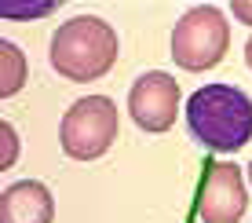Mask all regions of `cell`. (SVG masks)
I'll use <instances>...</instances> for the list:
<instances>
[{
    "mask_svg": "<svg viewBox=\"0 0 252 223\" xmlns=\"http://www.w3.org/2000/svg\"><path fill=\"white\" fill-rule=\"evenodd\" d=\"M187 128L205 150L234 154L252 143V99L238 84H205L187 99Z\"/></svg>",
    "mask_w": 252,
    "mask_h": 223,
    "instance_id": "obj_1",
    "label": "cell"
},
{
    "mask_svg": "<svg viewBox=\"0 0 252 223\" xmlns=\"http://www.w3.org/2000/svg\"><path fill=\"white\" fill-rule=\"evenodd\" d=\"M48 55L51 70L63 73L66 81H95V77H106L110 66L117 63V33L99 15H73L55 30Z\"/></svg>",
    "mask_w": 252,
    "mask_h": 223,
    "instance_id": "obj_2",
    "label": "cell"
},
{
    "mask_svg": "<svg viewBox=\"0 0 252 223\" xmlns=\"http://www.w3.org/2000/svg\"><path fill=\"white\" fill-rule=\"evenodd\" d=\"M230 48V22L216 4H197L172 26V59L187 73H205L223 63Z\"/></svg>",
    "mask_w": 252,
    "mask_h": 223,
    "instance_id": "obj_3",
    "label": "cell"
},
{
    "mask_svg": "<svg viewBox=\"0 0 252 223\" xmlns=\"http://www.w3.org/2000/svg\"><path fill=\"white\" fill-rule=\"evenodd\" d=\"M117 102L106 96H84L63 114L59 143L73 161H95L102 158L117 139Z\"/></svg>",
    "mask_w": 252,
    "mask_h": 223,
    "instance_id": "obj_4",
    "label": "cell"
},
{
    "mask_svg": "<svg viewBox=\"0 0 252 223\" xmlns=\"http://www.w3.org/2000/svg\"><path fill=\"white\" fill-rule=\"evenodd\" d=\"M249 209L245 172L234 161H208L197 183V220L201 223H241Z\"/></svg>",
    "mask_w": 252,
    "mask_h": 223,
    "instance_id": "obj_5",
    "label": "cell"
},
{
    "mask_svg": "<svg viewBox=\"0 0 252 223\" xmlns=\"http://www.w3.org/2000/svg\"><path fill=\"white\" fill-rule=\"evenodd\" d=\"M179 102H183V92H179L176 77L161 73V70L139 73L135 84L128 88V114L150 135H161V132H168V128L176 125Z\"/></svg>",
    "mask_w": 252,
    "mask_h": 223,
    "instance_id": "obj_6",
    "label": "cell"
},
{
    "mask_svg": "<svg viewBox=\"0 0 252 223\" xmlns=\"http://www.w3.org/2000/svg\"><path fill=\"white\" fill-rule=\"evenodd\" d=\"M55 198L40 179H19L0 191V223H51Z\"/></svg>",
    "mask_w": 252,
    "mask_h": 223,
    "instance_id": "obj_7",
    "label": "cell"
},
{
    "mask_svg": "<svg viewBox=\"0 0 252 223\" xmlns=\"http://www.w3.org/2000/svg\"><path fill=\"white\" fill-rule=\"evenodd\" d=\"M26 84V55L19 44L0 40V96L11 99L15 92H22Z\"/></svg>",
    "mask_w": 252,
    "mask_h": 223,
    "instance_id": "obj_8",
    "label": "cell"
},
{
    "mask_svg": "<svg viewBox=\"0 0 252 223\" xmlns=\"http://www.w3.org/2000/svg\"><path fill=\"white\" fill-rule=\"evenodd\" d=\"M19 161V135L7 121H0V168H11Z\"/></svg>",
    "mask_w": 252,
    "mask_h": 223,
    "instance_id": "obj_9",
    "label": "cell"
},
{
    "mask_svg": "<svg viewBox=\"0 0 252 223\" xmlns=\"http://www.w3.org/2000/svg\"><path fill=\"white\" fill-rule=\"evenodd\" d=\"M230 11L238 15V19L245 22V26H252V0H234V4H230Z\"/></svg>",
    "mask_w": 252,
    "mask_h": 223,
    "instance_id": "obj_10",
    "label": "cell"
},
{
    "mask_svg": "<svg viewBox=\"0 0 252 223\" xmlns=\"http://www.w3.org/2000/svg\"><path fill=\"white\" fill-rule=\"evenodd\" d=\"M245 66H249V70H252V37L245 40Z\"/></svg>",
    "mask_w": 252,
    "mask_h": 223,
    "instance_id": "obj_11",
    "label": "cell"
},
{
    "mask_svg": "<svg viewBox=\"0 0 252 223\" xmlns=\"http://www.w3.org/2000/svg\"><path fill=\"white\" fill-rule=\"evenodd\" d=\"M249 183H252V165H249Z\"/></svg>",
    "mask_w": 252,
    "mask_h": 223,
    "instance_id": "obj_12",
    "label": "cell"
}]
</instances>
